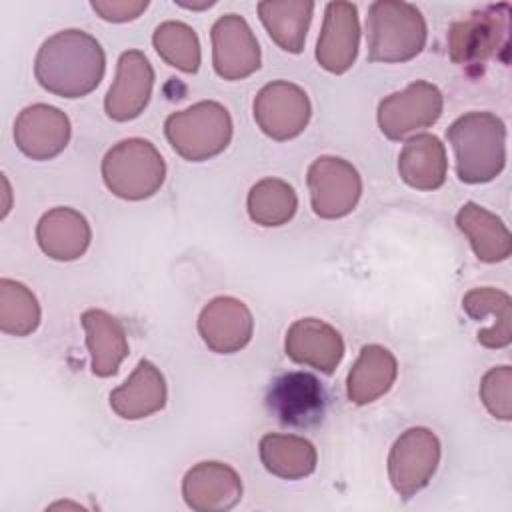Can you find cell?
I'll return each mask as SVG.
<instances>
[{
    "label": "cell",
    "instance_id": "cell-1",
    "mask_svg": "<svg viewBox=\"0 0 512 512\" xmlns=\"http://www.w3.org/2000/svg\"><path fill=\"white\" fill-rule=\"evenodd\" d=\"M106 70L100 42L84 30H60L40 46L34 60V76L50 94L82 98L96 90Z\"/></svg>",
    "mask_w": 512,
    "mask_h": 512
},
{
    "label": "cell",
    "instance_id": "cell-2",
    "mask_svg": "<svg viewBox=\"0 0 512 512\" xmlns=\"http://www.w3.org/2000/svg\"><path fill=\"white\" fill-rule=\"evenodd\" d=\"M446 138L456 154V174L466 184L494 180L506 164V124L492 112H466L456 118Z\"/></svg>",
    "mask_w": 512,
    "mask_h": 512
},
{
    "label": "cell",
    "instance_id": "cell-3",
    "mask_svg": "<svg viewBox=\"0 0 512 512\" xmlns=\"http://www.w3.org/2000/svg\"><path fill=\"white\" fill-rule=\"evenodd\" d=\"M422 12L402 0H376L366 16V42L370 62H406L426 44Z\"/></svg>",
    "mask_w": 512,
    "mask_h": 512
},
{
    "label": "cell",
    "instance_id": "cell-4",
    "mask_svg": "<svg viewBox=\"0 0 512 512\" xmlns=\"http://www.w3.org/2000/svg\"><path fill=\"white\" fill-rule=\"evenodd\" d=\"M510 38V4H488L456 20L448 32V54L458 66L478 70L492 58L506 62Z\"/></svg>",
    "mask_w": 512,
    "mask_h": 512
},
{
    "label": "cell",
    "instance_id": "cell-5",
    "mask_svg": "<svg viewBox=\"0 0 512 512\" xmlns=\"http://www.w3.org/2000/svg\"><path fill=\"white\" fill-rule=\"evenodd\" d=\"M164 134L184 160L204 162L224 152L230 144L232 118L222 104L202 100L186 110L172 112L164 122Z\"/></svg>",
    "mask_w": 512,
    "mask_h": 512
},
{
    "label": "cell",
    "instance_id": "cell-6",
    "mask_svg": "<svg viewBox=\"0 0 512 512\" xmlns=\"http://www.w3.org/2000/svg\"><path fill=\"white\" fill-rule=\"evenodd\" d=\"M102 178L114 196L144 200L154 196L164 184L166 164L150 140L126 138L106 152Z\"/></svg>",
    "mask_w": 512,
    "mask_h": 512
},
{
    "label": "cell",
    "instance_id": "cell-7",
    "mask_svg": "<svg viewBox=\"0 0 512 512\" xmlns=\"http://www.w3.org/2000/svg\"><path fill=\"white\" fill-rule=\"evenodd\" d=\"M440 462V440L424 426L404 430L390 448L388 476L392 488L410 498L428 486Z\"/></svg>",
    "mask_w": 512,
    "mask_h": 512
},
{
    "label": "cell",
    "instance_id": "cell-8",
    "mask_svg": "<svg viewBox=\"0 0 512 512\" xmlns=\"http://www.w3.org/2000/svg\"><path fill=\"white\" fill-rule=\"evenodd\" d=\"M306 184L312 210L326 220L350 214L362 194V178L358 170L338 156L316 158L308 166Z\"/></svg>",
    "mask_w": 512,
    "mask_h": 512
},
{
    "label": "cell",
    "instance_id": "cell-9",
    "mask_svg": "<svg viewBox=\"0 0 512 512\" xmlns=\"http://www.w3.org/2000/svg\"><path fill=\"white\" fill-rule=\"evenodd\" d=\"M444 100L438 86L416 80L378 104V126L390 140H402L416 130H424L442 116Z\"/></svg>",
    "mask_w": 512,
    "mask_h": 512
},
{
    "label": "cell",
    "instance_id": "cell-10",
    "mask_svg": "<svg viewBox=\"0 0 512 512\" xmlns=\"http://www.w3.org/2000/svg\"><path fill=\"white\" fill-rule=\"evenodd\" d=\"M266 408L284 426L312 428L322 422L326 392L316 376L300 370L286 372L270 384Z\"/></svg>",
    "mask_w": 512,
    "mask_h": 512
},
{
    "label": "cell",
    "instance_id": "cell-11",
    "mask_svg": "<svg viewBox=\"0 0 512 512\" xmlns=\"http://www.w3.org/2000/svg\"><path fill=\"white\" fill-rule=\"evenodd\" d=\"M312 106L308 94L286 80H274L254 98V120L272 140H290L304 132Z\"/></svg>",
    "mask_w": 512,
    "mask_h": 512
},
{
    "label": "cell",
    "instance_id": "cell-12",
    "mask_svg": "<svg viewBox=\"0 0 512 512\" xmlns=\"http://www.w3.org/2000/svg\"><path fill=\"white\" fill-rule=\"evenodd\" d=\"M212 64L220 78L242 80L260 68V46L238 14H224L212 24Z\"/></svg>",
    "mask_w": 512,
    "mask_h": 512
},
{
    "label": "cell",
    "instance_id": "cell-13",
    "mask_svg": "<svg viewBox=\"0 0 512 512\" xmlns=\"http://www.w3.org/2000/svg\"><path fill=\"white\" fill-rule=\"evenodd\" d=\"M154 68L140 50H126L116 64L114 82L106 94L104 110L116 122L138 118L150 102Z\"/></svg>",
    "mask_w": 512,
    "mask_h": 512
},
{
    "label": "cell",
    "instance_id": "cell-14",
    "mask_svg": "<svg viewBox=\"0 0 512 512\" xmlns=\"http://www.w3.org/2000/svg\"><path fill=\"white\" fill-rule=\"evenodd\" d=\"M70 132V118L50 104L26 106L14 122V142L32 160L58 156L66 148Z\"/></svg>",
    "mask_w": 512,
    "mask_h": 512
},
{
    "label": "cell",
    "instance_id": "cell-15",
    "mask_svg": "<svg viewBox=\"0 0 512 512\" xmlns=\"http://www.w3.org/2000/svg\"><path fill=\"white\" fill-rule=\"evenodd\" d=\"M360 22L358 8L352 2H330L324 10L322 30L316 42L318 64L332 72L344 74L358 56Z\"/></svg>",
    "mask_w": 512,
    "mask_h": 512
},
{
    "label": "cell",
    "instance_id": "cell-16",
    "mask_svg": "<svg viewBox=\"0 0 512 512\" xmlns=\"http://www.w3.org/2000/svg\"><path fill=\"white\" fill-rule=\"evenodd\" d=\"M198 332L212 352L234 354L252 338V312L238 298L216 296L202 308L198 316Z\"/></svg>",
    "mask_w": 512,
    "mask_h": 512
},
{
    "label": "cell",
    "instance_id": "cell-17",
    "mask_svg": "<svg viewBox=\"0 0 512 512\" xmlns=\"http://www.w3.org/2000/svg\"><path fill=\"white\" fill-rule=\"evenodd\" d=\"M182 496L196 512H226L240 502L242 480L224 462H198L184 474Z\"/></svg>",
    "mask_w": 512,
    "mask_h": 512
},
{
    "label": "cell",
    "instance_id": "cell-18",
    "mask_svg": "<svg viewBox=\"0 0 512 512\" xmlns=\"http://www.w3.org/2000/svg\"><path fill=\"white\" fill-rule=\"evenodd\" d=\"M288 358L296 364L310 366L322 374H332L344 356V340L340 332L318 318L296 320L284 340Z\"/></svg>",
    "mask_w": 512,
    "mask_h": 512
},
{
    "label": "cell",
    "instance_id": "cell-19",
    "mask_svg": "<svg viewBox=\"0 0 512 512\" xmlns=\"http://www.w3.org/2000/svg\"><path fill=\"white\" fill-rule=\"evenodd\" d=\"M36 240L40 250L52 260L70 262L88 250L92 230L84 214L68 206H58L38 220Z\"/></svg>",
    "mask_w": 512,
    "mask_h": 512
},
{
    "label": "cell",
    "instance_id": "cell-20",
    "mask_svg": "<svg viewBox=\"0 0 512 512\" xmlns=\"http://www.w3.org/2000/svg\"><path fill=\"white\" fill-rule=\"evenodd\" d=\"M166 404V380L150 362L140 360L124 384L110 392L112 410L124 420H140Z\"/></svg>",
    "mask_w": 512,
    "mask_h": 512
},
{
    "label": "cell",
    "instance_id": "cell-21",
    "mask_svg": "<svg viewBox=\"0 0 512 512\" xmlns=\"http://www.w3.org/2000/svg\"><path fill=\"white\" fill-rule=\"evenodd\" d=\"M396 376V356L380 344H366L348 372L346 394L358 406L370 404L392 388Z\"/></svg>",
    "mask_w": 512,
    "mask_h": 512
},
{
    "label": "cell",
    "instance_id": "cell-22",
    "mask_svg": "<svg viewBox=\"0 0 512 512\" xmlns=\"http://www.w3.org/2000/svg\"><path fill=\"white\" fill-rule=\"evenodd\" d=\"M86 346L90 352V368L96 376H114L128 356V340L122 324L104 310L90 308L82 314Z\"/></svg>",
    "mask_w": 512,
    "mask_h": 512
},
{
    "label": "cell",
    "instance_id": "cell-23",
    "mask_svg": "<svg viewBox=\"0 0 512 512\" xmlns=\"http://www.w3.org/2000/svg\"><path fill=\"white\" fill-rule=\"evenodd\" d=\"M400 178L416 190H436L444 184L448 172L446 148L434 134H416L400 150Z\"/></svg>",
    "mask_w": 512,
    "mask_h": 512
},
{
    "label": "cell",
    "instance_id": "cell-24",
    "mask_svg": "<svg viewBox=\"0 0 512 512\" xmlns=\"http://www.w3.org/2000/svg\"><path fill=\"white\" fill-rule=\"evenodd\" d=\"M456 226L468 238L478 260L494 264L512 252V236L500 216L476 202H466L456 214Z\"/></svg>",
    "mask_w": 512,
    "mask_h": 512
},
{
    "label": "cell",
    "instance_id": "cell-25",
    "mask_svg": "<svg viewBox=\"0 0 512 512\" xmlns=\"http://www.w3.org/2000/svg\"><path fill=\"white\" fill-rule=\"evenodd\" d=\"M260 460L264 468L282 480H300L316 468V448L296 434H266L260 440Z\"/></svg>",
    "mask_w": 512,
    "mask_h": 512
},
{
    "label": "cell",
    "instance_id": "cell-26",
    "mask_svg": "<svg viewBox=\"0 0 512 512\" xmlns=\"http://www.w3.org/2000/svg\"><path fill=\"white\" fill-rule=\"evenodd\" d=\"M462 308L472 320L494 318V324L476 334L478 342L486 348H504L512 342V300L498 288H472L462 298Z\"/></svg>",
    "mask_w": 512,
    "mask_h": 512
},
{
    "label": "cell",
    "instance_id": "cell-27",
    "mask_svg": "<svg viewBox=\"0 0 512 512\" xmlns=\"http://www.w3.org/2000/svg\"><path fill=\"white\" fill-rule=\"evenodd\" d=\"M314 2L286 0V2H260L258 16L268 36L286 52L298 54L304 48L306 32L312 20Z\"/></svg>",
    "mask_w": 512,
    "mask_h": 512
},
{
    "label": "cell",
    "instance_id": "cell-28",
    "mask_svg": "<svg viewBox=\"0 0 512 512\" xmlns=\"http://www.w3.org/2000/svg\"><path fill=\"white\" fill-rule=\"evenodd\" d=\"M248 214L260 226H282L290 222L298 208L294 188L280 178H264L248 192Z\"/></svg>",
    "mask_w": 512,
    "mask_h": 512
},
{
    "label": "cell",
    "instance_id": "cell-29",
    "mask_svg": "<svg viewBox=\"0 0 512 512\" xmlns=\"http://www.w3.org/2000/svg\"><path fill=\"white\" fill-rule=\"evenodd\" d=\"M152 46L166 64L186 74H194L200 68L198 36L194 28L184 22L166 20L158 24L152 34Z\"/></svg>",
    "mask_w": 512,
    "mask_h": 512
},
{
    "label": "cell",
    "instance_id": "cell-30",
    "mask_svg": "<svg viewBox=\"0 0 512 512\" xmlns=\"http://www.w3.org/2000/svg\"><path fill=\"white\" fill-rule=\"evenodd\" d=\"M40 324V304L22 282L0 280V330L12 336H28Z\"/></svg>",
    "mask_w": 512,
    "mask_h": 512
},
{
    "label": "cell",
    "instance_id": "cell-31",
    "mask_svg": "<svg viewBox=\"0 0 512 512\" xmlns=\"http://www.w3.org/2000/svg\"><path fill=\"white\" fill-rule=\"evenodd\" d=\"M480 400L486 410L498 420L512 418V368H490L480 382Z\"/></svg>",
    "mask_w": 512,
    "mask_h": 512
},
{
    "label": "cell",
    "instance_id": "cell-32",
    "mask_svg": "<svg viewBox=\"0 0 512 512\" xmlns=\"http://www.w3.org/2000/svg\"><path fill=\"white\" fill-rule=\"evenodd\" d=\"M92 10L108 22H128L138 18L146 8V0H94Z\"/></svg>",
    "mask_w": 512,
    "mask_h": 512
},
{
    "label": "cell",
    "instance_id": "cell-33",
    "mask_svg": "<svg viewBox=\"0 0 512 512\" xmlns=\"http://www.w3.org/2000/svg\"><path fill=\"white\" fill-rule=\"evenodd\" d=\"M180 4V2H178ZM214 2H204V4H180V6H184V8H208V6H212Z\"/></svg>",
    "mask_w": 512,
    "mask_h": 512
}]
</instances>
